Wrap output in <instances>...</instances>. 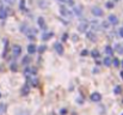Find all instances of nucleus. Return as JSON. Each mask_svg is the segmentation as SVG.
Wrapping results in <instances>:
<instances>
[{
  "instance_id": "30",
  "label": "nucleus",
  "mask_w": 123,
  "mask_h": 115,
  "mask_svg": "<svg viewBox=\"0 0 123 115\" xmlns=\"http://www.w3.org/2000/svg\"><path fill=\"white\" fill-rule=\"evenodd\" d=\"M118 33H119V36H121V37H123V28H121Z\"/></svg>"
},
{
  "instance_id": "17",
  "label": "nucleus",
  "mask_w": 123,
  "mask_h": 115,
  "mask_svg": "<svg viewBox=\"0 0 123 115\" xmlns=\"http://www.w3.org/2000/svg\"><path fill=\"white\" fill-rule=\"evenodd\" d=\"M29 91H30V89H29V85H24V88L22 89V95H28L29 93Z\"/></svg>"
},
{
  "instance_id": "21",
  "label": "nucleus",
  "mask_w": 123,
  "mask_h": 115,
  "mask_svg": "<svg viewBox=\"0 0 123 115\" xmlns=\"http://www.w3.org/2000/svg\"><path fill=\"white\" fill-rule=\"evenodd\" d=\"M113 91H115V93H116V95H119V93H121V91H122V89H121V86H119V85H117V86H115V90H113Z\"/></svg>"
},
{
  "instance_id": "5",
  "label": "nucleus",
  "mask_w": 123,
  "mask_h": 115,
  "mask_svg": "<svg viewBox=\"0 0 123 115\" xmlns=\"http://www.w3.org/2000/svg\"><path fill=\"white\" fill-rule=\"evenodd\" d=\"M54 48H55V50H56L57 54H63V47H62L61 43H55Z\"/></svg>"
},
{
  "instance_id": "2",
  "label": "nucleus",
  "mask_w": 123,
  "mask_h": 115,
  "mask_svg": "<svg viewBox=\"0 0 123 115\" xmlns=\"http://www.w3.org/2000/svg\"><path fill=\"white\" fill-rule=\"evenodd\" d=\"M90 98H91L92 102H99L102 99V95L99 92H92L91 96H90Z\"/></svg>"
},
{
  "instance_id": "38",
  "label": "nucleus",
  "mask_w": 123,
  "mask_h": 115,
  "mask_svg": "<svg viewBox=\"0 0 123 115\" xmlns=\"http://www.w3.org/2000/svg\"><path fill=\"white\" fill-rule=\"evenodd\" d=\"M116 1H118V0H116Z\"/></svg>"
},
{
  "instance_id": "11",
  "label": "nucleus",
  "mask_w": 123,
  "mask_h": 115,
  "mask_svg": "<svg viewBox=\"0 0 123 115\" xmlns=\"http://www.w3.org/2000/svg\"><path fill=\"white\" fill-rule=\"evenodd\" d=\"M87 38H88L90 41H93V42H96V40H97L94 33H92V31H88V33H87Z\"/></svg>"
},
{
  "instance_id": "1",
  "label": "nucleus",
  "mask_w": 123,
  "mask_h": 115,
  "mask_svg": "<svg viewBox=\"0 0 123 115\" xmlns=\"http://www.w3.org/2000/svg\"><path fill=\"white\" fill-rule=\"evenodd\" d=\"M91 12H92V15L93 16H96V17H102L103 16V10L100 9V7H93L92 10H91Z\"/></svg>"
},
{
  "instance_id": "31",
  "label": "nucleus",
  "mask_w": 123,
  "mask_h": 115,
  "mask_svg": "<svg viewBox=\"0 0 123 115\" xmlns=\"http://www.w3.org/2000/svg\"><path fill=\"white\" fill-rule=\"evenodd\" d=\"M62 40H63V41H66V40H67V34L62 35Z\"/></svg>"
},
{
  "instance_id": "8",
  "label": "nucleus",
  "mask_w": 123,
  "mask_h": 115,
  "mask_svg": "<svg viewBox=\"0 0 123 115\" xmlns=\"http://www.w3.org/2000/svg\"><path fill=\"white\" fill-rule=\"evenodd\" d=\"M37 22H38V25L42 28V29H44L46 30V28H47V25H46V22H44V18L43 17H40L38 19H37Z\"/></svg>"
},
{
  "instance_id": "27",
  "label": "nucleus",
  "mask_w": 123,
  "mask_h": 115,
  "mask_svg": "<svg viewBox=\"0 0 123 115\" xmlns=\"http://www.w3.org/2000/svg\"><path fill=\"white\" fill-rule=\"evenodd\" d=\"M106 7H108V9H112V7H113V4H112V3H106Z\"/></svg>"
},
{
  "instance_id": "4",
  "label": "nucleus",
  "mask_w": 123,
  "mask_h": 115,
  "mask_svg": "<svg viewBox=\"0 0 123 115\" xmlns=\"http://www.w3.org/2000/svg\"><path fill=\"white\" fill-rule=\"evenodd\" d=\"M60 13H61L62 16L67 17V18H68V17H71V16L73 15V13H72L69 10H67V9H65V7H61V10H60Z\"/></svg>"
},
{
  "instance_id": "37",
  "label": "nucleus",
  "mask_w": 123,
  "mask_h": 115,
  "mask_svg": "<svg viewBox=\"0 0 123 115\" xmlns=\"http://www.w3.org/2000/svg\"><path fill=\"white\" fill-rule=\"evenodd\" d=\"M0 97H1V93H0Z\"/></svg>"
},
{
  "instance_id": "10",
  "label": "nucleus",
  "mask_w": 123,
  "mask_h": 115,
  "mask_svg": "<svg viewBox=\"0 0 123 115\" xmlns=\"http://www.w3.org/2000/svg\"><path fill=\"white\" fill-rule=\"evenodd\" d=\"M12 52H13V54H15L16 56H18V55L22 53V48H20V46H15L13 49H12Z\"/></svg>"
},
{
  "instance_id": "18",
  "label": "nucleus",
  "mask_w": 123,
  "mask_h": 115,
  "mask_svg": "<svg viewBox=\"0 0 123 115\" xmlns=\"http://www.w3.org/2000/svg\"><path fill=\"white\" fill-rule=\"evenodd\" d=\"M59 1L66 3V4H68V5H71V6H74V1H73V0H59Z\"/></svg>"
},
{
  "instance_id": "22",
  "label": "nucleus",
  "mask_w": 123,
  "mask_h": 115,
  "mask_svg": "<svg viewBox=\"0 0 123 115\" xmlns=\"http://www.w3.org/2000/svg\"><path fill=\"white\" fill-rule=\"evenodd\" d=\"M46 49H47V47H46V46H40L37 50H38V53H41V54H42L43 52H46Z\"/></svg>"
},
{
  "instance_id": "39",
  "label": "nucleus",
  "mask_w": 123,
  "mask_h": 115,
  "mask_svg": "<svg viewBox=\"0 0 123 115\" xmlns=\"http://www.w3.org/2000/svg\"><path fill=\"white\" fill-rule=\"evenodd\" d=\"M122 115H123V114H122Z\"/></svg>"
},
{
  "instance_id": "19",
  "label": "nucleus",
  "mask_w": 123,
  "mask_h": 115,
  "mask_svg": "<svg viewBox=\"0 0 123 115\" xmlns=\"http://www.w3.org/2000/svg\"><path fill=\"white\" fill-rule=\"evenodd\" d=\"M91 55H92V58L97 59V58H99V52H98V50H92V52H91Z\"/></svg>"
},
{
  "instance_id": "20",
  "label": "nucleus",
  "mask_w": 123,
  "mask_h": 115,
  "mask_svg": "<svg viewBox=\"0 0 123 115\" xmlns=\"http://www.w3.org/2000/svg\"><path fill=\"white\" fill-rule=\"evenodd\" d=\"M6 111V105L5 104H0V115H3Z\"/></svg>"
},
{
  "instance_id": "35",
  "label": "nucleus",
  "mask_w": 123,
  "mask_h": 115,
  "mask_svg": "<svg viewBox=\"0 0 123 115\" xmlns=\"http://www.w3.org/2000/svg\"><path fill=\"white\" fill-rule=\"evenodd\" d=\"M119 76H121V78L123 79V71H121V73H119Z\"/></svg>"
},
{
  "instance_id": "15",
  "label": "nucleus",
  "mask_w": 123,
  "mask_h": 115,
  "mask_svg": "<svg viewBox=\"0 0 123 115\" xmlns=\"http://www.w3.org/2000/svg\"><path fill=\"white\" fill-rule=\"evenodd\" d=\"M111 64H112V60H111V58H110V56L104 59V65H105V66L110 67V66H111Z\"/></svg>"
},
{
  "instance_id": "16",
  "label": "nucleus",
  "mask_w": 123,
  "mask_h": 115,
  "mask_svg": "<svg viewBox=\"0 0 123 115\" xmlns=\"http://www.w3.org/2000/svg\"><path fill=\"white\" fill-rule=\"evenodd\" d=\"M72 13H74V15L79 16V15L81 13V7H80V6H77V7H74V9H73V12H72Z\"/></svg>"
},
{
  "instance_id": "26",
  "label": "nucleus",
  "mask_w": 123,
  "mask_h": 115,
  "mask_svg": "<svg viewBox=\"0 0 123 115\" xmlns=\"http://www.w3.org/2000/svg\"><path fill=\"white\" fill-rule=\"evenodd\" d=\"M30 62V59H29V56H25L24 59H23V64L25 65V64H29Z\"/></svg>"
},
{
  "instance_id": "28",
  "label": "nucleus",
  "mask_w": 123,
  "mask_h": 115,
  "mask_svg": "<svg viewBox=\"0 0 123 115\" xmlns=\"http://www.w3.org/2000/svg\"><path fill=\"white\" fill-rule=\"evenodd\" d=\"M11 70H12V71H17V65H16V64H12V65H11Z\"/></svg>"
},
{
  "instance_id": "23",
  "label": "nucleus",
  "mask_w": 123,
  "mask_h": 115,
  "mask_svg": "<svg viewBox=\"0 0 123 115\" xmlns=\"http://www.w3.org/2000/svg\"><path fill=\"white\" fill-rule=\"evenodd\" d=\"M112 64H113V66H115V67H118V66H119V61H118V59H116V58H115V59L112 60Z\"/></svg>"
},
{
  "instance_id": "34",
  "label": "nucleus",
  "mask_w": 123,
  "mask_h": 115,
  "mask_svg": "<svg viewBox=\"0 0 123 115\" xmlns=\"http://www.w3.org/2000/svg\"><path fill=\"white\" fill-rule=\"evenodd\" d=\"M87 54V52L86 50H84V52H81V55H86Z\"/></svg>"
},
{
  "instance_id": "9",
  "label": "nucleus",
  "mask_w": 123,
  "mask_h": 115,
  "mask_svg": "<svg viewBox=\"0 0 123 115\" xmlns=\"http://www.w3.org/2000/svg\"><path fill=\"white\" fill-rule=\"evenodd\" d=\"M78 29H79V31H80V33L86 31V29H87V23H86V22L80 23V24H79V27H78Z\"/></svg>"
},
{
  "instance_id": "25",
  "label": "nucleus",
  "mask_w": 123,
  "mask_h": 115,
  "mask_svg": "<svg viewBox=\"0 0 123 115\" xmlns=\"http://www.w3.org/2000/svg\"><path fill=\"white\" fill-rule=\"evenodd\" d=\"M24 6H25V0H20V10H22V11L25 10Z\"/></svg>"
},
{
  "instance_id": "33",
  "label": "nucleus",
  "mask_w": 123,
  "mask_h": 115,
  "mask_svg": "<svg viewBox=\"0 0 123 115\" xmlns=\"http://www.w3.org/2000/svg\"><path fill=\"white\" fill-rule=\"evenodd\" d=\"M18 115H29V114H28V113H25V111H20Z\"/></svg>"
},
{
  "instance_id": "7",
  "label": "nucleus",
  "mask_w": 123,
  "mask_h": 115,
  "mask_svg": "<svg viewBox=\"0 0 123 115\" xmlns=\"http://www.w3.org/2000/svg\"><path fill=\"white\" fill-rule=\"evenodd\" d=\"M115 49H116V52H117L118 54L123 55V43H117L116 47H115Z\"/></svg>"
},
{
  "instance_id": "36",
  "label": "nucleus",
  "mask_w": 123,
  "mask_h": 115,
  "mask_svg": "<svg viewBox=\"0 0 123 115\" xmlns=\"http://www.w3.org/2000/svg\"><path fill=\"white\" fill-rule=\"evenodd\" d=\"M122 67H123V60H122Z\"/></svg>"
},
{
  "instance_id": "29",
  "label": "nucleus",
  "mask_w": 123,
  "mask_h": 115,
  "mask_svg": "<svg viewBox=\"0 0 123 115\" xmlns=\"http://www.w3.org/2000/svg\"><path fill=\"white\" fill-rule=\"evenodd\" d=\"M5 3H7V4H10V5H12V4L15 3V0H5Z\"/></svg>"
},
{
  "instance_id": "6",
  "label": "nucleus",
  "mask_w": 123,
  "mask_h": 115,
  "mask_svg": "<svg viewBox=\"0 0 123 115\" xmlns=\"http://www.w3.org/2000/svg\"><path fill=\"white\" fill-rule=\"evenodd\" d=\"M6 17H7V11H6V9H4V7H0V19H6Z\"/></svg>"
},
{
  "instance_id": "3",
  "label": "nucleus",
  "mask_w": 123,
  "mask_h": 115,
  "mask_svg": "<svg viewBox=\"0 0 123 115\" xmlns=\"http://www.w3.org/2000/svg\"><path fill=\"white\" fill-rule=\"evenodd\" d=\"M108 21H109V23H110L111 25H116V24H118V18H117L115 15H109Z\"/></svg>"
},
{
  "instance_id": "24",
  "label": "nucleus",
  "mask_w": 123,
  "mask_h": 115,
  "mask_svg": "<svg viewBox=\"0 0 123 115\" xmlns=\"http://www.w3.org/2000/svg\"><path fill=\"white\" fill-rule=\"evenodd\" d=\"M20 31H22V33H25V34H26V33L29 31V30H28V27H26V25H22V29H20Z\"/></svg>"
},
{
  "instance_id": "14",
  "label": "nucleus",
  "mask_w": 123,
  "mask_h": 115,
  "mask_svg": "<svg viewBox=\"0 0 123 115\" xmlns=\"http://www.w3.org/2000/svg\"><path fill=\"white\" fill-rule=\"evenodd\" d=\"M105 53H106L109 56H111V55L113 54V49H112L110 46H106V47H105Z\"/></svg>"
},
{
  "instance_id": "13",
  "label": "nucleus",
  "mask_w": 123,
  "mask_h": 115,
  "mask_svg": "<svg viewBox=\"0 0 123 115\" xmlns=\"http://www.w3.org/2000/svg\"><path fill=\"white\" fill-rule=\"evenodd\" d=\"M51 36H53L51 33H44V34L42 35V40H43V41H48V40H50Z\"/></svg>"
},
{
  "instance_id": "32",
  "label": "nucleus",
  "mask_w": 123,
  "mask_h": 115,
  "mask_svg": "<svg viewBox=\"0 0 123 115\" xmlns=\"http://www.w3.org/2000/svg\"><path fill=\"white\" fill-rule=\"evenodd\" d=\"M66 113H67V110H66V109H61V114H62V115H65Z\"/></svg>"
},
{
  "instance_id": "12",
  "label": "nucleus",
  "mask_w": 123,
  "mask_h": 115,
  "mask_svg": "<svg viewBox=\"0 0 123 115\" xmlns=\"http://www.w3.org/2000/svg\"><path fill=\"white\" fill-rule=\"evenodd\" d=\"M36 50H37V48H36L35 44H29V46H28V52H29V54H34Z\"/></svg>"
}]
</instances>
